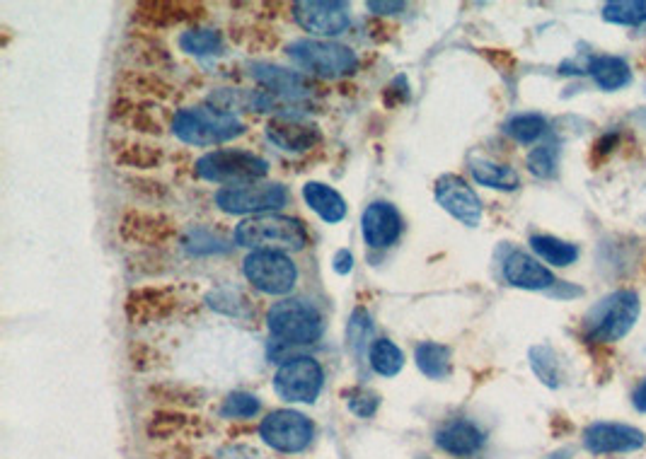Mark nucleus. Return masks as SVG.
Returning <instances> with one entry per match:
<instances>
[{
	"label": "nucleus",
	"instance_id": "nucleus-26",
	"mask_svg": "<svg viewBox=\"0 0 646 459\" xmlns=\"http://www.w3.org/2000/svg\"><path fill=\"white\" fill-rule=\"evenodd\" d=\"M530 247L542 261L552 266H571L579 259V247L576 244L562 242L552 235H535L530 237Z\"/></svg>",
	"mask_w": 646,
	"mask_h": 459
},
{
	"label": "nucleus",
	"instance_id": "nucleus-38",
	"mask_svg": "<svg viewBox=\"0 0 646 459\" xmlns=\"http://www.w3.org/2000/svg\"><path fill=\"white\" fill-rule=\"evenodd\" d=\"M366 8L373 10V13H378V15H397V13H402L407 5L405 3H378V0H371Z\"/></svg>",
	"mask_w": 646,
	"mask_h": 459
},
{
	"label": "nucleus",
	"instance_id": "nucleus-27",
	"mask_svg": "<svg viewBox=\"0 0 646 459\" xmlns=\"http://www.w3.org/2000/svg\"><path fill=\"white\" fill-rule=\"evenodd\" d=\"M419 370L431 380H441L448 375V365H451V351L443 344H434V341H424L417 346L414 353Z\"/></svg>",
	"mask_w": 646,
	"mask_h": 459
},
{
	"label": "nucleus",
	"instance_id": "nucleus-2",
	"mask_svg": "<svg viewBox=\"0 0 646 459\" xmlns=\"http://www.w3.org/2000/svg\"><path fill=\"white\" fill-rule=\"evenodd\" d=\"M642 302L634 290H617L598 302L586 317V339L596 344H615L630 334L637 324Z\"/></svg>",
	"mask_w": 646,
	"mask_h": 459
},
{
	"label": "nucleus",
	"instance_id": "nucleus-7",
	"mask_svg": "<svg viewBox=\"0 0 646 459\" xmlns=\"http://www.w3.org/2000/svg\"><path fill=\"white\" fill-rule=\"evenodd\" d=\"M288 203L284 184H240V187H223L216 194V206L230 216H247V213L281 211Z\"/></svg>",
	"mask_w": 646,
	"mask_h": 459
},
{
	"label": "nucleus",
	"instance_id": "nucleus-36",
	"mask_svg": "<svg viewBox=\"0 0 646 459\" xmlns=\"http://www.w3.org/2000/svg\"><path fill=\"white\" fill-rule=\"evenodd\" d=\"M184 423H187V418L182 414H158L153 416L151 426H148V433H151L153 438H170V435L182 431Z\"/></svg>",
	"mask_w": 646,
	"mask_h": 459
},
{
	"label": "nucleus",
	"instance_id": "nucleus-16",
	"mask_svg": "<svg viewBox=\"0 0 646 459\" xmlns=\"http://www.w3.org/2000/svg\"><path fill=\"white\" fill-rule=\"evenodd\" d=\"M177 310V295L167 288H138L126 298V317L134 324L163 322Z\"/></svg>",
	"mask_w": 646,
	"mask_h": 459
},
{
	"label": "nucleus",
	"instance_id": "nucleus-29",
	"mask_svg": "<svg viewBox=\"0 0 646 459\" xmlns=\"http://www.w3.org/2000/svg\"><path fill=\"white\" fill-rule=\"evenodd\" d=\"M371 368L383 377H395L405 365L402 351L390 339H376L371 346Z\"/></svg>",
	"mask_w": 646,
	"mask_h": 459
},
{
	"label": "nucleus",
	"instance_id": "nucleus-17",
	"mask_svg": "<svg viewBox=\"0 0 646 459\" xmlns=\"http://www.w3.org/2000/svg\"><path fill=\"white\" fill-rule=\"evenodd\" d=\"M267 138L276 148L286 150V153H305V150L315 148L320 143V131L313 124L276 116V119H271L267 124Z\"/></svg>",
	"mask_w": 646,
	"mask_h": 459
},
{
	"label": "nucleus",
	"instance_id": "nucleus-39",
	"mask_svg": "<svg viewBox=\"0 0 646 459\" xmlns=\"http://www.w3.org/2000/svg\"><path fill=\"white\" fill-rule=\"evenodd\" d=\"M351 266H354V259H351V254L346 252V249L334 254V271L342 273V276H344V273L351 271Z\"/></svg>",
	"mask_w": 646,
	"mask_h": 459
},
{
	"label": "nucleus",
	"instance_id": "nucleus-14",
	"mask_svg": "<svg viewBox=\"0 0 646 459\" xmlns=\"http://www.w3.org/2000/svg\"><path fill=\"white\" fill-rule=\"evenodd\" d=\"M119 232L126 242L143 244V247H160L177 237L175 223L151 211H129L121 218Z\"/></svg>",
	"mask_w": 646,
	"mask_h": 459
},
{
	"label": "nucleus",
	"instance_id": "nucleus-13",
	"mask_svg": "<svg viewBox=\"0 0 646 459\" xmlns=\"http://www.w3.org/2000/svg\"><path fill=\"white\" fill-rule=\"evenodd\" d=\"M584 445L593 455H615V452H634L646 445V435L639 428L625 423H593L586 428Z\"/></svg>",
	"mask_w": 646,
	"mask_h": 459
},
{
	"label": "nucleus",
	"instance_id": "nucleus-23",
	"mask_svg": "<svg viewBox=\"0 0 646 459\" xmlns=\"http://www.w3.org/2000/svg\"><path fill=\"white\" fill-rule=\"evenodd\" d=\"M588 75L596 80V85L601 90L615 92L620 87L632 83V71L627 66L625 58L620 56H596L591 63H588Z\"/></svg>",
	"mask_w": 646,
	"mask_h": 459
},
{
	"label": "nucleus",
	"instance_id": "nucleus-30",
	"mask_svg": "<svg viewBox=\"0 0 646 459\" xmlns=\"http://www.w3.org/2000/svg\"><path fill=\"white\" fill-rule=\"evenodd\" d=\"M180 46L192 56L223 54V37L216 29H189L180 37Z\"/></svg>",
	"mask_w": 646,
	"mask_h": 459
},
{
	"label": "nucleus",
	"instance_id": "nucleus-12",
	"mask_svg": "<svg viewBox=\"0 0 646 459\" xmlns=\"http://www.w3.org/2000/svg\"><path fill=\"white\" fill-rule=\"evenodd\" d=\"M436 201L441 203L443 211H448L455 220L475 228L482 220V201L470 187L465 179H460L458 174H446L436 182Z\"/></svg>",
	"mask_w": 646,
	"mask_h": 459
},
{
	"label": "nucleus",
	"instance_id": "nucleus-8",
	"mask_svg": "<svg viewBox=\"0 0 646 459\" xmlns=\"http://www.w3.org/2000/svg\"><path fill=\"white\" fill-rule=\"evenodd\" d=\"M322 380L325 375H322L320 363L315 358L298 356L279 365L274 375V389L286 402L313 404L322 389Z\"/></svg>",
	"mask_w": 646,
	"mask_h": 459
},
{
	"label": "nucleus",
	"instance_id": "nucleus-18",
	"mask_svg": "<svg viewBox=\"0 0 646 459\" xmlns=\"http://www.w3.org/2000/svg\"><path fill=\"white\" fill-rule=\"evenodd\" d=\"M504 278L523 290H545L555 286V276L526 252H511L504 261Z\"/></svg>",
	"mask_w": 646,
	"mask_h": 459
},
{
	"label": "nucleus",
	"instance_id": "nucleus-32",
	"mask_svg": "<svg viewBox=\"0 0 646 459\" xmlns=\"http://www.w3.org/2000/svg\"><path fill=\"white\" fill-rule=\"evenodd\" d=\"M530 365H533L535 375H538L545 385L550 387L559 385V363L555 353H552V348L547 346L530 348Z\"/></svg>",
	"mask_w": 646,
	"mask_h": 459
},
{
	"label": "nucleus",
	"instance_id": "nucleus-37",
	"mask_svg": "<svg viewBox=\"0 0 646 459\" xmlns=\"http://www.w3.org/2000/svg\"><path fill=\"white\" fill-rule=\"evenodd\" d=\"M407 100H409V85L402 75H397V78L392 80L388 87H385L383 102H385V107L392 109V107H400V104H405Z\"/></svg>",
	"mask_w": 646,
	"mask_h": 459
},
{
	"label": "nucleus",
	"instance_id": "nucleus-41",
	"mask_svg": "<svg viewBox=\"0 0 646 459\" xmlns=\"http://www.w3.org/2000/svg\"><path fill=\"white\" fill-rule=\"evenodd\" d=\"M617 143V136H615V133H610V136H605V138H601V141H598L596 143V153L598 155H608L610 153V150H613V145Z\"/></svg>",
	"mask_w": 646,
	"mask_h": 459
},
{
	"label": "nucleus",
	"instance_id": "nucleus-35",
	"mask_svg": "<svg viewBox=\"0 0 646 459\" xmlns=\"http://www.w3.org/2000/svg\"><path fill=\"white\" fill-rule=\"evenodd\" d=\"M344 397L351 414H356L359 418H371L378 411L380 397L376 392H371V389H351Z\"/></svg>",
	"mask_w": 646,
	"mask_h": 459
},
{
	"label": "nucleus",
	"instance_id": "nucleus-9",
	"mask_svg": "<svg viewBox=\"0 0 646 459\" xmlns=\"http://www.w3.org/2000/svg\"><path fill=\"white\" fill-rule=\"evenodd\" d=\"M245 278L267 295L291 293L298 281V269L281 252H252L242 264Z\"/></svg>",
	"mask_w": 646,
	"mask_h": 459
},
{
	"label": "nucleus",
	"instance_id": "nucleus-31",
	"mask_svg": "<svg viewBox=\"0 0 646 459\" xmlns=\"http://www.w3.org/2000/svg\"><path fill=\"white\" fill-rule=\"evenodd\" d=\"M504 131L509 133L513 141L528 145V143H535L542 133L547 131V121L545 116L540 114H518L513 116V119L506 121Z\"/></svg>",
	"mask_w": 646,
	"mask_h": 459
},
{
	"label": "nucleus",
	"instance_id": "nucleus-1",
	"mask_svg": "<svg viewBox=\"0 0 646 459\" xmlns=\"http://www.w3.org/2000/svg\"><path fill=\"white\" fill-rule=\"evenodd\" d=\"M172 131L189 145H221L245 133V124L235 114L216 107L180 109L172 119Z\"/></svg>",
	"mask_w": 646,
	"mask_h": 459
},
{
	"label": "nucleus",
	"instance_id": "nucleus-19",
	"mask_svg": "<svg viewBox=\"0 0 646 459\" xmlns=\"http://www.w3.org/2000/svg\"><path fill=\"white\" fill-rule=\"evenodd\" d=\"M436 445L453 457H470L475 452H480V447L484 445V433L475 423L458 418V421H451L438 428Z\"/></svg>",
	"mask_w": 646,
	"mask_h": 459
},
{
	"label": "nucleus",
	"instance_id": "nucleus-40",
	"mask_svg": "<svg viewBox=\"0 0 646 459\" xmlns=\"http://www.w3.org/2000/svg\"><path fill=\"white\" fill-rule=\"evenodd\" d=\"M632 404H634V409L646 414V380L639 382L637 389L632 392Z\"/></svg>",
	"mask_w": 646,
	"mask_h": 459
},
{
	"label": "nucleus",
	"instance_id": "nucleus-34",
	"mask_svg": "<svg viewBox=\"0 0 646 459\" xmlns=\"http://www.w3.org/2000/svg\"><path fill=\"white\" fill-rule=\"evenodd\" d=\"M257 411H259V399L255 394H247V392L228 394L226 402L221 406L223 418H252Z\"/></svg>",
	"mask_w": 646,
	"mask_h": 459
},
{
	"label": "nucleus",
	"instance_id": "nucleus-20",
	"mask_svg": "<svg viewBox=\"0 0 646 459\" xmlns=\"http://www.w3.org/2000/svg\"><path fill=\"white\" fill-rule=\"evenodd\" d=\"M201 13L199 5L192 3H138L136 5V20L143 22L146 27H175L184 22H196Z\"/></svg>",
	"mask_w": 646,
	"mask_h": 459
},
{
	"label": "nucleus",
	"instance_id": "nucleus-25",
	"mask_svg": "<svg viewBox=\"0 0 646 459\" xmlns=\"http://www.w3.org/2000/svg\"><path fill=\"white\" fill-rule=\"evenodd\" d=\"M470 172L472 177H475V182L482 184V187L499 189V191H513L521 187V177H518V172L509 165H499V162L472 158Z\"/></svg>",
	"mask_w": 646,
	"mask_h": 459
},
{
	"label": "nucleus",
	"instance_id": "nucleus-22",
	"mask_svg": "<svg viewBox=\"0 0 646 459\" xmlns=\"http://www.w3.org/2000/svg\"><path fill=\"white\" fill-rule=\"evenodd\" d=\"M303 199L325 223H339L346 216L344 199L327 184L308 182L303 187Z\"/></svg>",
	"mask_w": 646,
	"mask_h": 459
},
{
	"label": "nucleus",
	"instance_id": "nucleus-5",
	"mask_svg": "<svg viewBox=\"0 0 646 459\" xmlns=\"http://www.w3.org/2000/svg\"><path fill=\"white\" fill-rule=\"evenodd\" d=\"M288 58L303 71L320 75V78H342L356 71L359 58L349 46L334 42H317V39H298L288 46Z\"/></svg>",
	"mask_w": 646,
	"mask_h": 459
},
{
	"label": "nucleus",
	"instance_id": "nucleus-33",
	"mask_svg": "<svg viewBox=\"0 0 646 459\" xmlns=\"http://www.w3.org/2000/svg\"><path fill=\"white\" fill-rule=\"evenodd\" d=\"M557 148L555 145H540V148L530 150L528 155V170L535 174V177H555L557 172Z\"/></svg>",
	"mask_w": 646,
	"mask_h": 459
},
{
	"label": "nucleus",
	"instance_id": "nucleus-11",
	"mask_svg": "<svg viewBox=\"0 0 646 459\" xmlns=\"http://www.w3.org/2000/svg\"><path fill=\"white\" fill-rule=\"evenodd\" d=\"M293 17L305 32L337 37L349 27V5L339 0H301L293 3Z\"/></svg>",
	"mask_w": 646,
	"mask_h": 459
},
{
	"label": "nucleus",
	"instance_id": "nucleus-21",
	"mask_svg": "<svg viewBox=\"0 0 646 459\" xmlns=\"http://www.w3.org/2000/svg\"><path fill=\"white\" fill-rule=\"evenodd\" d=\"M252 78L259 80L267 90L276 92V95L284 97H303L308 95V83L301 78L298 73L286 71V68H276V66H264V63H257L252 66Z\"/></svg>",
	"mask_w": 646,
	"mask_h": 459
},
{
	"label": "nucleus",
	"instance_id": "nucleus-3",
	"mask_svg": "<svg viewBox=\"0 0 646 459\" xmlns=\"http://www.w3.org/2000/svg\"><path fill=\"white\" fill-rule=\"evenodd\" d=\"M235 242L242 247H250L255 252H279L291 249L298 252L308 244L305 225L296 218L284 216H255L242 220L235 230Z\"/></svg>",
	"mask_w": 646,
	"mask_h": 459
},
{
	"label": "nucleus",
	"instance_id": "nucleus-15",
	"mask_svg": "<svg viewBox=\"0 0 646 459\" xmlns=\"http://www.w3.org/2000/svg\"><path fill=\"white\" fill-rule=\"evenodd\" d=\"M361 230L368 247L385 249L390 247V244H395L397 237H400L402 218L392 203L376 201L363 211Z\"/></svg>",
	"mask_w": 646,
	"mask_h": 459
},
{
	"label": "nucleus",
	"instance_id": "nucleus-4",
	"mask_svg": "<svg viewBox=\"0 0 646 459\" xmlns=\"http://www.w3.org/2000/svg\"><path fill=\"white\" fill-rule=\"evenodd\" d=\"M269 165L247 150H213L196 160V174L206 182L218 184H255L267 177Z\"/></svg>",
	"mask_w": 646,
	"mask_h": 459
},
{
	"label": "nucleus",
	"instance_id": "nucleus-28",
	"mask_svg": "<svg viewBox=\"0 0 646 459\" xmlns=\"http://www.w3.org/2000/svg\"><path fill=\"white\" fill-rule=\"evenodd\" d=\"M603 20L625 27L644 25L646 0H610V3L603 5Z\"/></svg>",
	"mask_w": 646,
	"mask_h": 459
},
{
	"label": "nucleus",
	"instance_id": "nucleus-6",
	"mask_svg": "<svg viewBox=\"0 0 646 459\" xmlns=\"http://www.w3.org/2000/svg\"><path fill=\"white\" fill-rule=\"evenodd\" d=\"M267 327L286 344H313L322 334V317L308 300H281L267 312Z\"/></svg>",
	"mask_w": 646,
	"mask_h": 459
},
{
	"label": "nucleus",
	"instance_id": "nucleus-24",
	"mask_svg": "<svg viewBox=\"0 0 646 459\" xmlns=\"http://www.w3.org/2000/svg\"><path fill=\"white\" fill-rule=\"evenodd\" d=\"M112 158L117 165L131 167V170H151L163 162V150L151 143L141 141H119L114 143Z\"/></svg>",
	"mask_w": 646,
	"mask_h": 459
},
{
	"label": "nucleus",
	"instance_id": "nucleus-10",
	"mask_svg": "<svg viewBox=\"0 0 646 459\" xmlns=\"http://www.w3.org/2000/svg\"><path fill=\"white\" fill-rule=\"evenodd\" d=\"M259 435L271 450L279 452H303L305 447L313 443L315 428L310 423V418H305L298 411H271L259 426Z\"/></svg>",
	"mask_w": 646,
	"mask_h": 459
}]
</instances>
